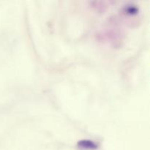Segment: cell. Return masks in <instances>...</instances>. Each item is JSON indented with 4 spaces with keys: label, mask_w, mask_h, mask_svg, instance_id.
I'll list each match as a JSON object with an SVG mask.
<instances>
[{
    "label": "cell",
    "mask_w": 150,
    "mask_h": 150,
    "mask_svg": "<svg viewBox=\"0 0 150 150\" xmlns=\"http://www.w3.org/2000/svg\"><path fill=\"white\" fill-rule=\"evenodd\" d=\"M80 144V146L83 148H86V149H92V148H95V145L94 143L89 142V141H83Z\"/></svg>",
    "instance_id": "1"
}]
</instances>
